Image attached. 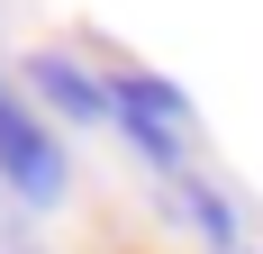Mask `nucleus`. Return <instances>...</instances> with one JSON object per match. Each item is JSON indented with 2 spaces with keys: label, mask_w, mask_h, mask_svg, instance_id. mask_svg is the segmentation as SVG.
<instances>
[{
  "label": "nucleus",
  "mask_w": 263,
  "mask_h": 254,
  "mask_svg": "<svg viewBox=\"0 0 263 254\" xmlns=\"http://www.w3.org/2000/svg\"><path fill=\"white\" fill-rule=\"evenodd\" d=\"M0 173L18 182V200H54L64 191V154L46 146V127L27 118L9 91H0Z\"/></svg>",
  "instance_id": "nucleus-1"
},
{
  "label": "nucleus",
  "mask_w": 263,
  "mask_h": 254,
  "mask_svg": "<svg viewBox=\"0 0 263 254\" xmlns=\"http://www.w3.org/2000/svg\"><path fill=\"white\" fill-rule=\"evenodd\" d=\"M118 118L136 127V146L155 154V164H182V91H163V82H145V73H118Z\"/></svg>",
  "instance_id": "nucleus-2"
},
{
  "label": "nucleus",
  "mask_w": 263,
  "mask_h": 254,
  "mask_svg": "<svg viewBox=\"0 0 263 254\" xmlns=\"http://www.w3.org/2000/svg\"><path fill=\"white\" fill-rule=\"evenodd\" d=\"M36 91H46V100H64V109H73V118H91V109H100V91H91V82H82L73 64H54V55H46V64H36Z\"/></svg>",
  "instance_id": "nucleus-3"
},
{
  "label": "nucleus",
  "mask_w": 263,
  "mask_h": 254,
  "mask_svg": "<svg viewBox=\"0 0 263 254\" xmlns=\"http://www.w3.org/2000/svg\"><path fill=\"white\" fill-rule=\"evenodd\" d=\"M236 254H245V245H236Z\"/></svg>",
  "instance_id": "nucleus-4"
}]
</instances>
